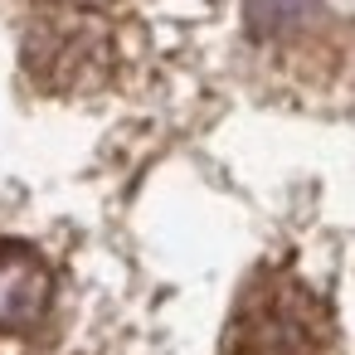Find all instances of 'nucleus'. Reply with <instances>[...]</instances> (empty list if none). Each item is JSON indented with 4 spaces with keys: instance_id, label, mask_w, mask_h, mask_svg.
<instances>
[{
    "instance_id": "nucleus-1",
    "label": "nucleus",
    "mask_w": 355,
    "mask_h": 355,
    "mask_svg": "<svg viewBox=\"0 0 355 355\" xmlns=\"http://www.w3.org/2000/svg\"><path fill=\"white\" fill-rule=\"evenodd\" d=\"M326 340V302L287 268L253 272L224 331L229 355H321Z\"/></svg>"
},
{
    "instance_id": "nucleus-2",
    "label": "nucleus",
    "mask_w": 355,
    "mask_h": 355,
    "mask_svg": "<svg viewBox=\"0 0 355 355\" xmlns=\"http://www.w3.org/2000/svg\"><path fill=\"white\" fill-rule=\"evenodd\" d=\"M49 302H54L49 263L30 243L0 239V331L6 336L35 331L49 316Z\"/></svg>"
},
{
    "instance_id": "nucleus-3",
    "label": "nucleus",
    "mask_w": 355,
    "mask_h": 355,
    "mask_svg": "<svg viewBox=\"0 0 355 355\" xmlns=\"http://www.w3.org/2000/svg\"><path fill=\"white\" fill-rule=\"evenodd\" d=\"M49 44H54V59L44 64L49 73H88V69H103L107 59H93V49L98 54H107V44H103V30L98 25H73V30H49ZM44 73V78H49Z\"/></svg>"
},
{
    "instance_id": "nucleus-4",
    "label": "nucleus",
    "mask_w": 355,
    "mask_h": 355,
    "mask_svg": "<svg viewBox=\"0 0 355 355\" xmlns=\"http://www.w3.org/2000/svg\"><path fill=\"white\" fill-rule=\"evenodd\" d=\"M316 15V0H243V25L258 40H277L302 30Z\"/></svg>"
}]
</instances>
